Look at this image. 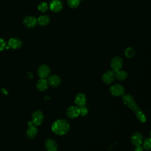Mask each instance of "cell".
Returning <instances> with one entry per match:
<instances>
[{"instance_id":"obj_1","label":"cell","mask_w":151,"mask_h":151,"mask_svg":"<svg viewBox=\"0 0 151 151\" xmlns=\"http://www.w3.org/2000/svg\"><path fill=\"white\" fill-rule=\"evenodd\" d=\"M122 99L123 103L129 107L136 114V117L142 123H144L146 120V117L140 109L137 106L133 97L128 94H125L123 95Z\"/></svg>"},{"instance_id":"obj_2","label":"cell","mask_w":151,"mask_h":151,"mask_svg":"<svg viewBox=\"0 0 151 151\" xmlns=\"http://www.w3.org/2000/svg\"><path fill=\"white\" fill-rule=\"evenodd\" d=\"M51 129L52 132L55 134L63 135L68 132L70 123L65 119H58L53 123Z\"/></svg>"},{"instance_id":"obj_3","label":"cell","mask_w":151,"mask_h":151,"mask_svg":"<svg viewBox=\"0 0 151 151\" xmlns=\"http://www.w3.org/2000/svg\"><path fill=\"white\" fill-rule=\"evenodd\" d=\"M44 120L42 113L40 110L35 111L32 114V122L35 126H39L42 124Z\"/></svg>"},{"instance_id":"obj_4","label":"cell","mask_w":151,"mask_h":151,"mask_svg":"<svg viewBox=\"0 0 151 151\" xmlns=\"http://www.w3.org/2000/svg\"><path fill=\"white\" fill-rule=\"evenodd\" d=\"M110 93L114 96H120L124 94V89L122 86L119 84L113 85L110 88Z\"/></svg>"},{"instance_id":"obj_5","label":"cell","mask_w":151,"mask_h":151,"mask_svg":"<svg viewBox=\"0 0 151 151\" xmlns=\"http://www.w3.org/2000/svg\"><path fill=\"white\" fill-rule=\"evenodd\" d=\"M115 78V71L113 70H109L105 72L103 76L102 79L104 83L106 84H110L111 83Z\"/></svg>"},{"instance_id":"obj_6","label":"cell","mask_w":151,"mask_h":151,"mask_svg":"<svg viewBox=\"0 0 151 151\" xmlns=\"http://www.w3.org/2000/svg\"><path fill=\"white\" fill-rule=\"evenodd\" d=\"M122 65H123V61L120 57L116 56V57H114L111 60V67L114 71L116 72L120 70V68L122 67Z\"/></svg>"},{"instance_id":"obj_7","label":"cell","mask_w":151,"mask_h":151,"mask_svg":"<svg viewBox=\"0 0 151 151\" xmlns=\"http://www.w3.org/2000/svg\"><path fill=\"white\" fill-rule=\"evenodd\" d=\"M37 19L33 16H27L23 20L24 25L28 28H33L37 24Z\"/></svg>"},{"instance_id":"obj_8","label":"cell","mask_w":151,"mask_h":151,"mask_svg":"<svg viewBox=\"0 0 151 151\" xmlns=\"http://www.w3.org/2000/svg\"><path fill=\"white\" fill-rule=\"evenodd\" d=\"M28 128L27 130V136L29 139H32L34 137L37 133V129L35 127V125L31 121L28 122Z\"/></svg>"},{"instance_id":"obj_9","label":"cell","mask_w":151,"mask_h":151,"mask_svg":"<svg viewBox=\"0 0 151 151\" xmlns=\"http://www.w3.org/2000/svg\"><path fill=\"white\" fill-rule=\"evenodd\" d=\"M50 68L47 65H42L38 69V74L41 78L47 77L50 73Z\"/></svg>"},{"instance_id":"obj_10","label":"cell","mask_w":151,"mask_h":151,"mask_svg":"<svg viewBox=\"0 0 151 151\" xmlns=\"http://www.w3.org/2000/svg\"><path fill=\"white\" fill-rule=\"evenodd\" d=\"M67 115L68 117L73 119L80 115V107L77 106H71L67 111Z\"/></svg>"},{"instance_id":"obj_11","label":"cell","mask_w":151,"mask_h":151,"mask_svg":"<svg viewBox=\"0 0 151 151\" xmlns=\"http://www.w3.org/2000/svg\"><path fill=\"white\" fill-rule=\"evenodd\" d=\"M50 8L54 12H59L63 8V4L60 0H52L50 4Z\"/></svg>"},{"instance_id":"obj_12","label":"cell","mask_w":151,"mask_h":151,"mask_svg":"<svg viewBox=\"0 0 151 151\" xmlns=\"http://www.w3.org/2000/svg\"><path fill=\"white\" fill-rule=\"evenodd\" d=\"M131 141L134 146L140 145L143 142V136L139 132L134 133L131 136Z\"/></svg>"},{"instance_id":"obj_13","label":"cell","mask_w":151,"mask_h":151,"mask_svg":"<svg viewBox=\"0 0 151 151\" xmlns=\"http://www.w3.org/2000/svg\"><path fill=\"white\" fill-rule=\"evenodd\" d=\"M74 101L77 106L79 107L84 106L86 103V97L83 93H78L76 95Z\"/></svg>"},{"instance_id":"obj_14","label":"cell","mask_w":151,"mask_h":151,"mask_svg":"<svg viewBox=\"0 0 151 151\" xmlns=\"http://www.w3.org/2000/svg\"><path fill=\"white\" fill-rule=\"evenodd\" d=\"M8 45L12 49H17L21 47L22 42L17 38H11L8 41Z\"/></svg>"},{"instance_id":"obj_15","label":"cell","mask_w":151,"mask_h":151,"mask_svg":"<svg viewBox=\"0 0 151 151\" xmlns=\"http://www.w3.org/2000/svg\"><path fill=\"white\" fill-rule=\"evenodd\" d=\"M45 147L47 151H57V144L52 139H48L45 143Z\"/></svg>"},{"instance_id":"obj_16","label":"cell","mask_w":151,"mask_h":151,"mask_svg":"<svg viewBox=\"0 0 151 151\" xmlns=\"http://www.w3.org/2000/svg\"><path fill=\"white\" fill-rule=\"evenodd\" d=\"M48 83L52 87H57L61 83L60 78L56 75H52L48 78Z\"/></svg>"},{"instance_id":"obj_17","label":"cell","mask_w":151,"mask_h":151,"mask_svg":"<svg viewBox=\"0 0 151 151\" xmlns=\"http://www.w3.org/2000/svg\"><path fill=\"white\" fill-rule=\"evenodd\" d=\"M37 87L40 91L45 90L48 87V81L45 78H40L37 83Z\"/></svg>"},{"instance_id":"obj_18","label":"cell","mask_w":151,"mask_h":151,"mask_svg":"<svg viewBox=\"0 0 151 151\" xmlns=\"http://www.w3.org/2000/svg\"><path fill=\"white\" fill-rule=\"evenodd\" d=\"M50 18L47 15L40 16L38 17L37 19L38 24L42 26H44L50 23Z\"/></svg>"},{"instance_id":"obj_19","label":"cell","mask_w":151,"mask_h":151,"mask_svg":"<svg viewBox=\"0 0 151 151\" xmlns=\"http://www.w3.org/2000/svg\"><path fill=\"white\" fill-rule=\"evenodd\" d=\"M127 76V74L126 71H123V70H118L115 72V77L118 80H124Z\"/></svg>"},{"instance_id":"obj_20","label":"cell","mask_w":151,"mask_h":151,"mask_svg":"<svg viewBox=\"0 0 151 151\" xmlns=\"http://www.w3.org/2000/svg\"><path fill=\"white\" fill-rule=\"evenodd\" d=\"M135 54V52H134V50H133V48L132 47H128L126 49L125 51H124V54L127 57H129V58H131V57H133L134 56Z\"/></svg>"},{"instance_id":"obj_21","label":"cell","mask_w":151,"mask_h":151,"mask_svg":"<svg viewBox=\"0 0 151 151\" xmlns=\"http://www.w3.org/2000/svg\"><path fill=\"white\" fill-rule=\"evenodd\" d=\"M144 149L146 150L151 149V137L146 138L143 142Z\"/></svg>"},{"instance_id":"obj_22","label":"cell","mask_w":151,"mask_h":151,"mask_svg":"<svg viewBox=\"0 0 151 151\" xmlns=\"http://www.w3.org/2000/svg\"><path fill=\"white\" fill-rule=\"evenodd\" d=\"M81 0H68V5L73 8L77 7Z\"/></svg>"},{"instance_id":"obj_23","label":"cell","mask_w":151,"mask_h":151,"mask_svg":"<svg viewBox=\"0 0 151 151\" xmlns=\"http://www.w3.org/2000/svg\"><path fill=\"white\" fill-rule=\"evenodd\" d=\"M38 9L41 12H45L48 9V5L46 2H41L38 6Z\"/></svg>"},{"instance_id":"obj_24","label":"cell","mask_w":151,"mask_h":151,"mask_svg":"<svg viewBox=\"0 0 151 151\" xmlns=\"http://www.w3.org/2000/svg\"><path fill=\"white\" fill-rule=\"evenodd\" d=\"M6 44L5 41L2 38H0V51L4 50L6 48Z\"/></svg>"},{"instance_id":"obj_25","label":"cell","mask_w":151,"mask_h":151,"mask_svg":"<svg viewBox=\"0 0 151 151\" xmlns=\"http://www.w3.org/2000/svg\"><path fill=\"white\" fill-rule=\"evenodd\" d=\"M87 113V109L84 106L80 107V114L82 116H85Z\"/></svg>"},{"instance_id":"obj_26","label":"cell","mask_w":151,"mask_h":151,"mask_svg":"<svg viewBox=\"0 0 151 151\" xmlns=\"http://www.w3.org/2000/svg\"><path fill=\"white\" fill-rule=\"evenodd\" d=\"M135 151H143V149L140 145L136 146L135 148Z\"/></svg>"},{"instance_id":"obj_27","label":"cell","mask_w":151,"mask_h":151,"mask_svg":"<svg viewBox=\"0 0 151 151\" xmlns=\"http://www.w3.org/2000/svg\"><path fill=\"white\" fill-rule=\"evenodd\" d=\"M28 76H29V77H30V78H31V77H32V74H31V73H28Z\"/></svg>"},{"instance_id":"obj_28","label":"cell","mask_w":151,"mask_h":151,"mask_svg":"<svg viewBox=\"0 0 151 151\" xmlns=\"http://www.w3.org/2000/svg\"><path fill=\"white\" fill-rule=\"evenodd\" d=\"M150 137H151V130H150Z\"/></svg>"}]
</instances>
